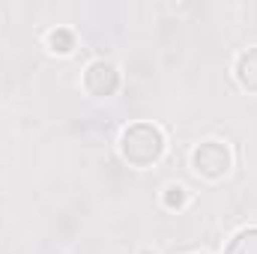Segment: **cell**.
I'll list each match as a JSON object with an SVG mask.
<instances>
[{
  "label": "cell",
  "mask_w": 257,
  "mask_h": 254,
  "mask_svg": "<svg viewBox=\"0 0 257 254\" xmlns=\"http://www.w3.org/2000/svg\"><path fill=\"white\" fill-rule=\"evenodd\" d=\"M194 165L197 171H203L206 177H221L227 171V150L218 144H203L194 153Z\"/></svg>",
  "instance_id": "1"
},
{
  "label": "cell",
  "mask_w": 257,
  "mask_h": 254,
  "mask_svg": "<svg viewBox=\"0 0 257 254\" xmlns=\"http://www.w3.org/2000/svg\"><path fill=\"white\" fill-rule=\"evenodd\" d=\"M141 147H147V153L156 159V156L162 153V135H159L156 129H150L147 141H138V138H135V132H126V138H123V153H126V159L135 162V156H138V150H141Z\"/></svg>",
  "instance_id": "2"
},
{
  "label": "cell",
  "mask_w": 257,
  "mask_h": 254,
  "mask_svg": "<svg viewBox=\"0 0 257 254\" xmlns=\"http://www.w3.org/2000/svg\"><path fill=\"white\" fill-rule=\"evenodd\" d=\"M51 45H54V51H69L72 36H69L66 30H57V33H51Z\"/></svg>",
  "instance_id": "3"
},
{
  "label": "cell",
  "mask_w": 257,
  "mask_h": 254,
  "mask_svg": "<svg viewBox=\"0 0 257 254\" xmlns=\"http://www.w3.org/2000/svg\"><path fill=\"white\" fill-rule=\"evenodd\" d=\"M177 194H168V203H183V189H174Z\"/></svg>",
  "instance_id": "4"
}]
</instances>
